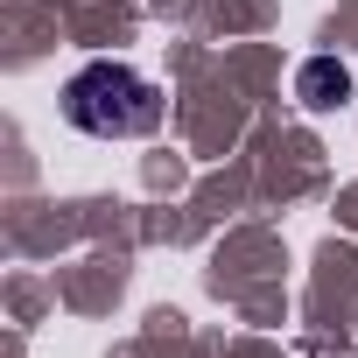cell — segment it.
Segmentation results:
<instances>
[{
	"label": "cell",
	"mask_w": 358,
	"mask_h": 358,
	"mask_svg": "<svg viewBox=\"0 0 358 358\" xmlns=\"http://www.w3.org/2000/svg\"><path fill=\"white\" fill-rule=\"evenodd\" d=\"M64 113L78 134H99V141H127V134H148L162 120V99L148 78H134L127 64H85L71 85H64Z\"/></svg>",
	"instance_id": "cell-1"
},
{
	"label": "cell",
	"mask_w": 358,
	"mask_h": 358,
	"mask_svg": "<svg viewBox=\"0 0 358 358\" xmlns=\"http://www.w3.org/2000/svg\"><path fill=\"white\" fill-rule=\"evenodd\" d=\"M302 99H309V106H337V99H344V71H337V64H309V71H302Z\"/></svg>",
	"instance_id": "cell-2"
}]
</instances>
